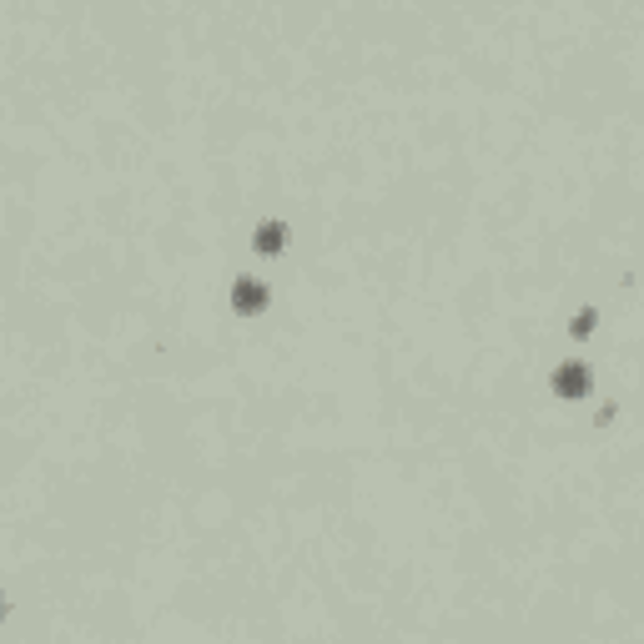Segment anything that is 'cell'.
<instances>
[{
	"label": "cell",
	"instance_id": "6da1fadb",
	"mask_svg": "<svg viewBox=\"0 0 644 644\" xmlns=\"http://www.w3.org/2000/svg\"><path fill=\"white\" fill-rule=\"evenodd\" d=\"M554 388L564 398H584L590 393V368H579V362H564V368L554 372Z\"/></svg>",
	"mask_w": 644,
	"mask_h": 644
},
{
	"label": "cell",
	"instance_id": "7a4b0ae2",
	"mask_svg": "<svg viewBox=\"0 0 644 644\" xmlns=\"http://www.w3.org/2000/svg\"><path fill=\"white\" fill-rule=\"evenodd\" d=\"M232 302H237V312H263V307H267V287L257 282V277H242V282L232 287Z\"/></svg>",
	"mask_w": 644,
	"mask_h": 644
},
{
	"label": "cell",
	"instance_id": "3957f363",
	"mask_svg": "<svg viewBox=\"0 0 644 644\" xmlns=\"http://www.w3.org/2000/svg\"><path fill=\"white\" fill-rule=\"evenodd\" d=\"M282 247H287V227L282 222H263V227H257V252L272 257V252H282Z\"/></svg>",
	"mask_w": 644,
	"mask_h": 644
},
{
	"label": "cell",
	"instance_id": "277c9868",
	"mask_svg": "<svg viewBox=\"0 0 644 644\" xmlns=\"http://www.w3.org/2000/svg\"><path fill=\"white\" fill-rule=\"evenodd\" d=\"M594 332V307H584V312L574 317V338H590Z\"/></svg>",
	"mask_w": 644,
	"mask_h": 644
}]
</instances>
